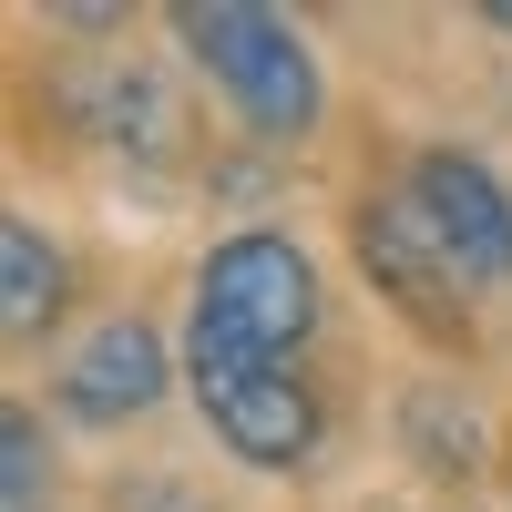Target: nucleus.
Segmentation results:
<instances>
[{
    "instance_id": "obj_3",
    "label": "nucleus",
    "mask_w": 512,
    "mask_h": 512,
    "mask_svg": "<svg viewBox=\"0 0 512 512\" xmlns=\"http://www.w3.org/2000/svg\"><path fill=\"white\" fill-rule=\"evenodd\" d=\"M185 379H195L205 431L246 472H297L318 451V390L287 359H246V349H216V338H185Z\"/></svg>"
},
{
    "instance_id": "obj_1",
    "label": "nucleus",
    "mask_w": 512,
    "mask_h": 512,
    "mask_svg": "<svg viewBox=\"0 0 512 512\" xmlns=\"http://www.w3.org/2000/svg\"><path fill=\"white\" fill-rule=\"evenodd\" d=\"M175 31L195 41V62L216 72V93L236 103V123L256 144H297L318 123V52L297 21L246 11V0H185Z\"/></svg>"
},
{
    "instance_id": "obj_8",
    "label": "nucleus",
    "mask_w": 512,
    "mask_h": 512,
    "mask_svg": "<svg viewBox=\"0 0 512 512\" xmlns=\"http://www.w3.org/2000/svg\"><path fill=\"white\" fill-rule=\"evenodd\" d=\"M62 287H72V267H62V246L41 236L31 216H0V318H11V338H41L62 318Z\"/></svg>"
},
{
    "instance_id": "obj_6",
    "label": "nucleus",
    "mask_w": 512,
    "mask_h": 512,
    "mask_svg": "<svg viewBox=\"0 0 512 512\" xmlns=\"http://www.w3.org/2000/svg\"><path fill=\"white\" fill-rule=\"evenodd\" d=\"M164 400V338L144 328V318H103L82 349L62 359V410L72 420H134V410H154Z\"/></svg>"
},
{
    "instance_id": "obj_7",
    "label": "nucleus",
    "mask_w": 512,
    "mask_h": 512,
    "mask_svg": "<svg viewBox=\"0 0 512 512\" xmlns=\"http://www.w3.org/2000/svg\"><path fill=\"white\" fill-rule=\"evenodd\" d=\"M72 103H82V134H103V144H144V154H164V144L185 134L175 93H164L134 52H103L93 72L72 82Z\"/></svg>"
},
{
    "instance_id": "obj_9",
    "label": "nucleus",
    "mask_w": 512,
    "mask_h": 512,
    "mask_svg": "<svg viewBox=\"0 0 512 512\" xmlns=\"http://www.w3.org/2000/svg\"><path fill=\"white\" fill-rule=\"evenodd\" d=\"M400 431H410V461H420V472H441V482L482 472V431H472V410H461L451 390H410Z\"/></svg>"
},
{
    "instance_id": "obj_4",
    "label": "nucleus",
    "mask_w": 512,
    "mask_h": 512,
    "mask_svg": "<svg viewBox=\"0 0 512 512\" xmlns=\"http://www.w3.org/2000/svg\"><path fill=\"white\" fill-rule=\"evenodd\" d=\"M410 216H420V236L441 246V267L461 277V287H512V195H502V175L482 154H451V144H431L410 164Z\"/></svg>"
},
{
    "instance_id": "obj_5",
    "label": "nucleus",
    "mask_w": 512,
    "mask_h": 512,
    "mask_svg": "<svg viewBox=\"0 0 512 512\" xmlns=\"http://www.w3.org/2000/svg\"><path fill=\"white\" fill-rule=\"evenodd\" d=\"M349 246H359V267L379 277V297H400V318L410 328H431V338H461V308H451V267H441V246L420 236L410 216V195H369L359 216H349Z\"/></svg>"
},
{
    "instance_id": "obj_2",
    "label": "nucleus",
    "mask_w": 512,
    "mask_h": 512,
    "mask_svg": "<svg viewBox=\"0 0 512 512\" xmlns=\"http://www.w3.org/2000/svg\"><path fill=\"white\" fill-rule=\"evenodd\" d=\"M308 328H318V267L287 236H267V226L226 236L195 267V328L185 338H216V349H246V359H287Z\"/></svg>"
},
{
    "instance_id": "obj_10",
    "label": "nucleus",
    "mask_w": 512,
    "mask_h": 512,
    "mask_svg": "<svg viewBox=\"0 0 512 512\" xmlns=\"http://www.w3.org/2000/svg\"><path fill=\"white\" fill-rule=\"evenodd\" d=\"M52 492V431L31 410H0V512H41Z\"/></svg>"
}]
</instances>
